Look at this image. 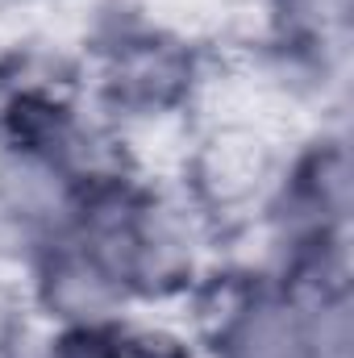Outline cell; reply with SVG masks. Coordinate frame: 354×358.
Here are the masks:
<instances>
[{
  "label": "cell",
  "instance_id": "obj_5",
  "mask_svg": "<svg viewBox=\"0 0 354 358\" xmlns=\"http://www.w3.org/2000/svg\"><path fill=\"white\" fill-rule=\"evenodd\" d=\"M88 192V183L55 155L0 138V238L21 263L71 229Z\"/></svg>",
  "mask_w": 354,
  "mask_h": 358
},
{
  "label": "cell",
  "instance_id": "obj_2",
  "mask_svg": "<svg viewBox=\"0 0 354 358\" xmlns=\"http://www.w3.org/2000/svg\"><path fill=\"white\" fill-rule=\"evenodd\" d=\"M288 142L259 121H217L183 150L176 192L208 225L213 238L255 229L279 179Z\"/></svg>",
  "mask_w": 354,
  "mask_h": 358
},
{
  "label": "cell",
  "instance_id": "obj_4",
  "mask_svg": "<svg viewBox=\"0 0 354 358\" xmlns=\"http://www.w3.org/2000/svg\"><path fill=\"white\" fill-rule=\"evenodd\" d=\"M25 308L46 329H117L138 313L125 283L88 242L67 229L25 263Z\"/></svg>",
  "mask_w": 354,
  "mask_h": 358
},
{
  "label": "cell",
  "instance_id": "obj_1",
  "mask_svg": "<svg viewBox=\"0 0 354 358\" xmlns=\"http://www.w3.org/2000/svg\"><path fill=\"white\" fill-rule=\"evenodd\" d=\"M71 229L113 267L138 313L192 300L213 275L217 238L176 187H155L134 176L96 183Z\"/></svg>",
  "mask_w": 354,
  "mask_h": 358
},
{
  "label": "cell",
  "instance_id": "obj_3",
  "mask_svg": "<svg viewBox=\"0 0 354 358\" xmlns=\"http://www.w3.org/2000/svg\"><path fill=\"white\" fill-rule=\"evenodd\" d=\"M192 300H213L200 325V358H317L300 300L263 271L208 275Z\"/></svg>",
  "mask_w": 354,
  "mask_h": 358
},
{
  "label": "cell",
  "instance_id": "obj_6",
  "mask_svg": "<svg viewBox=\"0 0 354 358\" xmlns=\"http://www.w3.org/2000/svg\"><path fill=\"white\" fill-rule=\"evenodd\" d=\"M29 358H125L117 329H46Z\"/></svg>",
  "mask_w": 354,
  "mask_h": 358
}]
</instances>
